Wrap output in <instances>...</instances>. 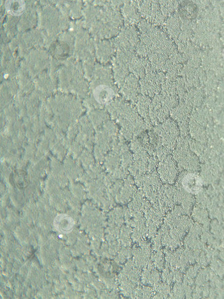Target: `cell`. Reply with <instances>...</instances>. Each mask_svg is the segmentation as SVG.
Segmentation results:
<instances>
[{
    "mask_svg": "<svg viewBox=\"0 0 224 299\" xmlns=\"http://www.w3.org/2000/svg\"><path fill=\"white\" fill-rule=\"evenodd\" d=\"M183 189L191 194H197L202 190L203 182L197 174L190 173L183 177L182 181Z\"/></svg>",
    "mask_w": 224,
    "mask_h": 299,
    "instance_id": "cell-1",
    "label": "cell"
},
{
    "mask_svg": "<svg viewBox=\"0 0 224 299\" xmlns=\"http://www.w3.org/2000/svg\"><path fill=\"white\" fill-rule=\"evenodd\" d=\"M94 97L98 103L104 104L108 103L114 97L113 89L105 85H100L94 91Z\"/></svg>",
    "mask_w": 224,
    "mask_h": 299,
    "instance_id": "cell-2",
    "label": "cell"
},
{
    "mask_svg": "<svg viewBox=\"0 0 224 299\" xmlns=\"http://www.w3.org/2000/svg\"><path fill=\"white\" fill-rule=\"evenodd\" d=\"M54 225L57 231L63 233H68L73 230L74 222L71 217L61 214L55 218Z\"/></svg>",
    "mask_w": 224,
    "mask_h": 299,
    "instance_id": "cell-3",
    "label": "cell"
},
{
    "mask_svg": "<svg viewBox=\"0 0 224 299\" xmlns=\"http://www.w3.org/2000/svg\"><path fill=\"white\" fill-rule=\"evenodd\" d=\"M5 7L6 11L10 14L19 16L23 14L26 8V3L24 1L12 0L6 2Z\"/></svg>",
    "mask_w": 224,
    "mask_h": 299,
    "instance_id": "cell-4",
    "label": "cell"
}]
</instances>
